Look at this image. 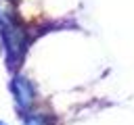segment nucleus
<instances>
[{"label":"nucleus","mask_w":134,"mask_h":125,"mask_svg":"<svg viewBox=\"0 0 134 125\" xmlns=\"http://www.w3.org/2000/svg\"><path fill=\"white\" fill-rule=\"evenodd\" d=\"M25 125H48V119L40 113H31L25 117Z\"/></svg>","instance_id":"2"},{"label":"nucleus","mask_w":134,"mask_h":125,"mask_svg":"<svg viewBox=\"0 0 134 125\" xmlns=\"http://www.w3.org/2000/svg\"><path fill=\"white\" fill-rule=\"evenodd\" d=\"M0 125H6V123H4V121H0Z\"/></svg>","instance_id":"3"},{"label":"nucleus","mask_w":134,"mask_h":125,"mask_svg":"<svg viewBox=\"0 0 134 125\" xmlns=\"http://www.w3.org/2000/svg\"><path fill=\"white\" fill-rule=\"evenodd\" d=\"M13 96H15V102L19 106V110H29V106L34 104V85L27 77L23 75H15L13 79Z\"/></svg>","instance_id":"1"}]
</instances>
